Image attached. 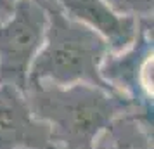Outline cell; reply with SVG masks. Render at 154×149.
I'll return each mask as SVG.
<instances>
[{"mask_svg": "<svg viewBox=\"0 0 154 149\" xmlns=\"http://www.w3.org/2000/svg\"><path fill=\"white\" fill-rule=\"evenodd\" d=\"M24 97L33 116L49 127L57 149H92L95 139L116 118L140 109L118 94L83 83L31 85L26 87Z\"/></svg>", "mask_w": 154, "mask_h": 149, "instance_id": "6da1fadb", "label": "cell"}, {"mask_svg": "<svg viewBox=\"0 0 154 149\" xmlns=\"http://www.w3.org/2000/svg\"><path fill=\"white\" fill-rule=\"evenodd\" d=\"M47 29L28 71V85H92L112 92L100 76V63L109 52L104 38L71 19L56 0H45Z\"/></svg>", "mask_w": 154, "mask_h": 149, "instance_id": "7a4b0ae2", "label": "cell"}, {"mask_svg": "<svg viewBox=\"0 0 154 149\" xmlns=\"http://www.w3.org/2000/svg\"><path fill=\"white\" fill-rule=\"evenodd\" d=\"M47 29L45 0H16L0 23V82L26 90L28 71Z\"/></svg>", "mask_w": 154, "mask_h": 149, "instance_id": "3957f363", "label": "cell"}, {"mask_svg": "<svg viewBox=\"0 0 154 149\" xmlns=\"http://www.w3.org/2000/svg\"><path fill=\"white\" fill-rule=\"evenodd\" d=\"M152 17H142L135 40L119 52L106 54L100 63V76L114 94L140 109L152 111Z\"/></svg>", "mask_w": 154, "mask_h": 149, "instance_id": "277c9868", "label": "cell"}, {"mask_svg": "<svg viewBox=\"0 0 154 149\" xmlns=\"http://www.w3.org/2000/svg\"><path fill=\"white\" fill-rule=\"evenodd\" d=\"M0 149H57L50 130L29 111L24 92L0 82Z\"/></svg>", "mask_w": 154, "mask_h": 149, "instance_id": "5b68a950", "label": "cell"}, {"mask_svg": "<svg viewBox=\"0 0 154 149\" xmlns=\"http://www.w3.org/2000/svg\"><path fill=\"white\" fill-rule=\"evenodd\" d=\"M64 14L85 24L104 38L109 52H119L135 40L139 19L123 16L104 0H56Z\"/></svg>", "mask_w": 154, "mask_h": 149, "instance_id": "8992f818", "label": "cell"}, {"mask_svg": "<svg viewBox=\"0 0 154 149\" xmlns=\"http://www.w3.org/2000/svg\"><path fill=\"white\" fill-rule=\"evenodd\" d=\"M92 149H154L152 113L133 109L121 114L95 139Z\"/></svg>", "mask_w": 154, "mask_h": 149, "instance_id": "52a82bcc", "label": "cell"}, {"mask_svg": "<svg viewBox=\"0 0 154 149\" xmlns=\"http://www.w3.org/2000/svg\"><path fill=\"white\" fill-rule=\"evenodd\" d=\"M111 9L123 16H132L137 19L152 17L154 0H104Z\"/></svg>", "mask_w": 154, "mask_h": 149, "instance_id": "ba28073f", "label": "cell"}, {"mask_svg": "<svg viewBox=\"0 0 154 149\" xmlns=\"http://www.w3.org/2000/svg\"><path fill=\"white\" fill-rule=\"evenodd\" d=\"M12 12V5H9L5 0H0V23L5 21Z\"/></svg>", "mask_w": 154, "mask_h": 149, "instance_id": "9c48e42d", "label": "cell"}, {"mask_svg": "<svg viewBox=\"0 0 154 149\" xmlns=\"http://www.w3.org/2000/svg\"><path fill=\"white\" fill-rule=\"evenodd\" d=\"M5 2H7V4H9V5H12V4H14V2H16V0H5Z\"/></svg>", "mask_w": 154, "mask_h": 149, "instance_id": "30bf717a", "label": "cell"}]
</instances>
